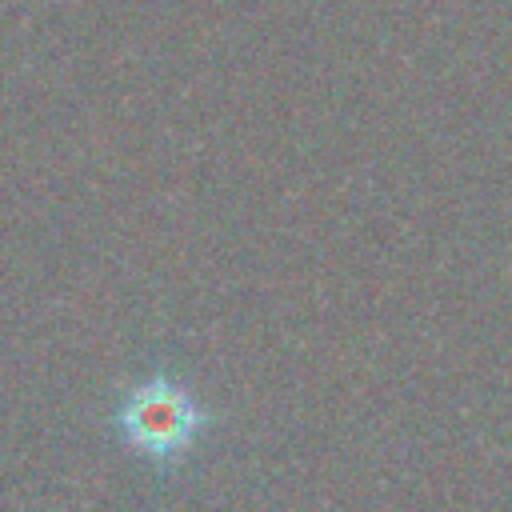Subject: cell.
I'll return each instance as SVG.
<instances>
[{"label": "cell", "instance_id": "1", "mask_svg": "<svg viewBox=\"0 0 512 512\" xmlns=\"http://www.w3.org/2000/svg\"><path fill=\"white\" fill-rule=\"evenodd\" d=\"M204 424H208V412L200 408V400L164 372L136 380L116 404V428L124 444L136 456L156 464L180 460L200 440Z\"/></svg>", "mask_w": 512, "mask_h": 512}]
</instances>
